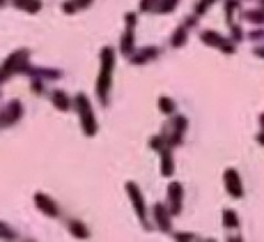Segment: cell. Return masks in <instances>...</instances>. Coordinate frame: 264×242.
<instances>
[{
  "mask_svg": "<svg viewBox=\"0 0 264 242\" xmlns=\"http://www.w3.org/2000/svg\"><path fill=\"white\" fill-rule=\"evenodd\" d=\"M28 51H17L6 60L0 67V82H3L16 72H24L28 67Z\"/></svg>",
  "mask_w": 264,
  "mask_h": 242,
  "instance_id": "6da1fadb",
  "label": "cell"
},
{
  "mask_svg": "<svg viewBox=\"0 0 264 242\" xmlns=\"http://www.w3.org/2000/svg\"><path fill=\"white\" fill-rule=\"evenodd\" d=\"M23 109L17 101L11 102L7 108L0 111V126H10L21 117Z\"/></svg>",
  "mask_w": 264,
  "mask_h": 242,
  "instance_id": "7a4b0ae2",
  "label": "cell"
},
{
  "mask_svg": "<svg viewBox=\"0 0 264 242\" xmlns=\"http://www.w3.org/2000/svg\"><path fill=\"white\" fill-rule=\"evenodd\" d=\"M224 180H226V185H228V191L234 197H242L243 195V188H242L241 179L238 176L237 172L234 169H229L224 175Z\"/></svg>",
  "mask_w": 264,
  "mask_h": 242,
  "instance_id": "3957f363",
  "label": "cell"
},
{
  "mask_svg": "<svg viewBox=\"0 0 264 242\" xmlns=\"http://www.w3.org/2000/svg\"><path fill=\"white\" fill-rule=\"evenodd\" d=\"M34 200H36L37 206H39L43 212H45L47 215H49V216L57 215V208H56V205H54L53 202L50 201L47 196L40 195V193H39V195H36Z\"/></svg>",
  "mask_w": 264,
  "mask_h": 242,
  "instance_id": "277c9868",
  "label": "cell"
},
{
  "mask_svg": "<svg viewBox=\"0 0 264 242\" xmlns=\"http://www.w3.org/2000/svg\"><path fill=\"white\" fill-rule=\"evenodd\" d=\"M12 2H14V4L17 8L27 11V12H30V14L37 12V11L40 10L41 6L39 0H12Z\"/></svg>",
  "mask_w": 264,
  "mask_h": 242,
  "instance_id": "5b68a950",
  "label": "cell"
},
{
  "mask_svg": "<svg viewBox=\"0 0 264 242\" xmlns=\"http://www.w3.org/2000/svg\"><path fill=\"white\" fill-rule=\"evenodd\" d=\"M0 238L3 239H14L15 233L14 230L8 225H6L4 222H0Z\"/></svg>",
  "mask_w": 264,
  "mask_h": 242,
  "instance_id": "8992f818",
  "label": "cell"
},
{
  "mask_svg": "<svg viewBox=\"0 0 264 242\" xmlns=\"http://www.w3.org/2000/svg\"><path fill=\"white\" fill-rule=\"evenodd\" d=\"M224 224L228 226H230V228L238 226L237 215H235L233 211H226V212H224Z\"/></svg>",
  "mask_w": 264,
  "mask_h": 242,
  "instance_id": "52a82bcc",
  "label": "cell"
},
{
  "mask_svg": "<svg viewBox=\"0 0 264 242\" xmlns=\"http://www.w3.org/2000/svg\"><path fill=\"white\" fill-rule=\"evenodd\" d=\"M255 53L259 54L260 57H264V48H261V49H256V51H255Z\"/></svg>",
  "mask_w": 264,
  "mask_h": 242,
  "instance_id": "ba28073f",
  "label": "cell"
},
{
  "mask_svg": "<svg viewBox=\"0 0 264 242\" xmlns=\"http://www.w3.org/2000/svg\"><path fill=\"white\" fill-rule=\"evenodd\" d=\"M4 2H6V0H0V6H3Z\"/></svg>",
  "mask_w": 264,
  "mask_h": 242,
  "instance_id": "9c48e42d",
  "label": "cell"
}]
</instances>
